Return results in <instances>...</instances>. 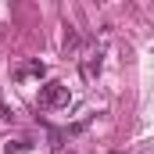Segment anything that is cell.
<instances>
[{"instance_id": "3957f363", "label": "cell", "mask_w": 154, "mask_h": 154, "mask_svg": "<svg viewBox=\"0 0 154 154\" xmlns=\"http://www.w3.org/2000/svg\"><path fill=\"white\" fill-rule=\"evenodd\" d=\"M29 75H36V79L47 75V65H43L39 57H32V61H22V65L14 68V79H18V82H22V79H29Z\"/></svg>"}, {"instance_id": "5b68a950", "label": "cell", "mask_w": 154, "mask_h": 154, "mask_svg": "<svg viewBox=\"0 0 154 154\" xmlns=\"http://www.w3.org/2000/svg\"><path fill=\"white\" fill-rule=\"evenodd\" d=\"M79 50V32L68 25V32H65V54H75Z\"/></svg>"}, {"instance_id": "277c9868", "label": "cell", "mask_w": 154, "mask_h": 154, "mask_svg": "<svg viewBox=\"0 0 154 154\" xmlns=\"http://www.w3.org/2000/svg\"><path fill=\"white\" fill-rule=\"evenodd\" d=\"M32 147H36L32 140H4L0 154H22V151H32Z\"/></svg>"}, {"instance_id": "8992f818", "label": "cell", "mask_w": 154, "mask_h": 154, "mask_svg": "<svg viewBox=\"0 0 154 154\" xmlns=\"http://www.w3.org/2000/svg\"><path fill=\"white\" fill-rule=\"evenodd\" d=\"M54 154H75L72 147H54Z\"/></svg>"}, {"instance_id": "6da1fadb", "label": "cell", "mask_w": 154, "mask_h": 154, "mask_svg": "<svg viewBox=\"0 0 154 154\" xmlns=\"http://www.w3.org/2000/svg\"><path fill=\"white\" fill-rule=\"evenodd\" d=\"M68 100H72V90L65 82H47L39 90V111H61L68 108Z\"/></svg>"}, {"instance_id": "7a4b0ae2", "label": "cell", "mask_w": 154, "mask_h": 154, "mask_svg": "<svg viewBox=\"0 0 154 154\" xmlns=\"http://www.w3.org/2000/svg\"><path fill=\"white\" fill-rule=\"evenodd\" d=\"M100 57H104L100 50H86V54L79 57V75H82V82H97L100 68H104V61H100Z\"/></svg>"}]
</instances>
